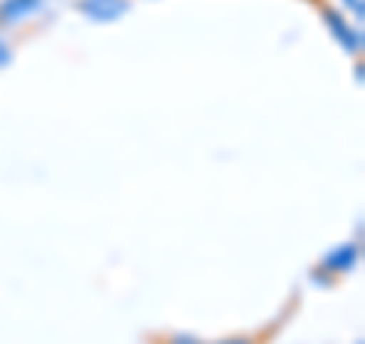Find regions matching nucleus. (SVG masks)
<instances>
[{"label": "nucleus", "mask_w": 365, "mask_h": 344, "mask_svg": "<svg viewBox=\"0 0 365 344\" xmlns=\"http://www.w3.org/2000/svg\"><path fill=\"white\" fill-rule=\"evenodd\" d=\"M43 6V0H0V25H19V21L31 19Z\"/></svg>", "instance_id": "f03ea898"}, {"label": "nucleus", "mask_w": 365, "mask_h": 344, "mask_svg": "<svg viewBox=\"0 0 365 344\" xmlns=\"http://www.w3.org/2000/svg\"><path fill=\"white\" fill-rule=\"evenodd\" d=\"M323 19H326V25H329V31H332V34H335V37H338L341 43H344V46H347V49H350V52H359V46H362V40H359V34H356V31H353V28L347 25V21H344V19H341V16L335 13V9H323Z\"/></svg>", "instance_id": "7ed1b4c3"}, {"label": "nucleus", "mask_w": 365, "mask_h": 344, "mask_svg": "<svg viewBox=\"0 0 365 344\" xmlns=\"http://www.w3.org/2000/svg\"><path fill=\"white\" fill-rule=\"evenodd\" d=\"M170 344H201V341H195L192 335H174V338H170Z\"/></svg>", "instance_id": "39448f33"}, {"label": "nucleus", "mask_w": 365, "mask_h": 344, "mask_svg": "<svg viewBox=\"0 0 365 344\" xmlns=\"http://www.w3.org/2000/svg\"><path fill=\"white\" fill-rule=\"evenodd\" d=\"M79 13L91 21H116L128 13V0H79Z\"/></svg>", "instance_id": "f257e3e1"}, {"label": "nucleus", "mask_w": 365, "mask_h": 344, "mask_svg": "<svg viewBox=\"0 0 365 344\" xmlns=\"http://www.w3.org/2000/svg\"><path fill=\"white\" fill-rule=\"evenodd\" d=\"M220 344H250L247 338H228V341H220Z\"/></svg>", "instance_id": "0eeeda50"}, {"label": "nucleus", "mask_w": 365, "mask_h": 344, "mask_svg": "<svg viewBox=\"0 0 365 344\" xmlns=\"http://www.w3.org/2000/svg\"><path fill=\"white\" fill-rule=\"evenodd\" d=\"M356 256H359V247L347 244V247L335 250V253H329L326 262H323V268L326 271H350L353 265H356Z\"/></svg>", "instance_id": "20e7f679"}, {"label": "nucleus", "mask_w": 365, "mask_h": 344, "mask_svg": "<svg viewBox=\"0 0 365 344\" xmlns=\"http://www.w3.org/2000/svg\"><path fill=\"white\" fill-rule=\"evenodd\" d=\"M9 61V49H6V43H0V67H4Z\"/></svg>", "instance_id": "423d86ee"}]
</instances>
